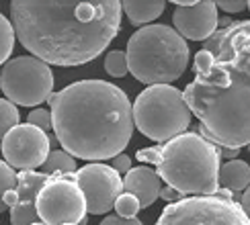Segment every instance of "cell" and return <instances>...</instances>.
<instances>
[{"label": "cell", "mask_w": 250, "mask_h": 225, "mask_svg": "<svg viewBox=\"0 0 250 225\" xmlns=\"http://www.w3.org/2000/svg\"><path fill=\"white\" fill-rule=\"evenodd\" d=\"M121 0H10L15 35L49 66L97 59L121 29Z\"/></svg>", "instance_id": "obj_1"}, {"label": "cell", "mask_w": 250, "mask_h": 225, "mask_svg": "<svg viewBox=\"0 0 250 225\" xmlns=\"http://www.w3.org/2000/svg\"><path fill=\"white\" fill-rule=\"evenodd\" d=\"M203 49L213 54V64L195 74L183 96L203 137L240 150L250 143V20L215 29Z\"/></svg>", "instance_id": "obj_2"}, {"label": "cell", "mask_w": 250, "mask_h": 225, "mask_svg": "<svg viewBox=\"0 0 250 225\" xmlns=\"http://www.w3.org/2000/svg\"><path fill=\"white\" fill-rule=\"evenodd\" d=\"M51 131L74 158L101 162L121 153L133 135L127 94L105 80H80L49 98Z\"/></svg>", "instance_id": "obj_3"}, {"label": "cell", "mask_w": 250, "mask_h": 225, "mask_svg": "<svg viewBox=\"0 0 250 225\" xmlns=\"http://www.w3.org/2000/svg\"><path fill=\"white\" fill-rule=\"evenodd\" d=\"M138 160L154 164L158 176L185 197L213 194L220 188V146L201 133L185 131L156 148L140 150Z\"/></svg>", "instance_id": "obj_4"}, {"label": "cell", "mask_w": 250, "mask_h": 225, "mask_svg": "<svg viewBox=\"0 0 250 225\" xmlns=\"http://www.w3.org/2000/svg\"><path fill=\"white\" fill-rule=\"evenodd\" d=\"M127 70L144 84H168L189 66V45L168 25H144L127 41Z\"/></svg>", "instance_id": "obj_5"}, {"label": "cell", "mask_w": 250, "mask_h": 225, "mask_svg": "<svg viewBox=\"0 0 250 225\" xmlns=\"http://www.w3.org/2000/svg\"><path fill=\"white\" fill-rule=\"evenodd\" d=\"M133 125L144 137L164 143L191 125V109L183 92L170 84H150L131 105Z\"/></svg>", "instance_id": "obj_6"}, {"label": "cell", "mask_w": 250, "mask_h": 225, "mask_svg": "<svg viewBox=\"0 0 250 225\" xmlns=\"http://www.w3.org/2000/svg\"><path fill=\"white\" fill-rule=\"evenodd\" d=\"M0 90L21 107H37L54 92V72L35 56H19L4 61L0 70Z\"/></svg>", "instance_id": "obj_7"}, {"label": "cell", "mask_w": 250, "mask_h": 225, "mask_svg": "<svg viewBox=\"0 0 250 225\" xmlns=\"http://www.w3.org/2000/svg\"><path fill=\"white\" fill-rule=\"evenodd\" d=\"M154 225H250V219L234 199L199 194L168 203Z\"/></svg>", "instance_id": "obj_8"}, {"label": "cell", "mask_w": 250, "mask_h": 225, "mask_svg": "<svg viewBox=\"0 0 250 225\" xmlns=\"http://www.w3.org/2000/svg\"><path fill=\"white\" fill-rule=\"evenodd\" d=\"M39 221L47 225L82 223L86 219V199L74 174H54L37 194Z\"/></svg>", "instance_id": "obj_9"}, {"label": "cell", "mask_w": 250, "mask_h": 225, "mask_svg": "<svg viewBox=\"0 0 250 225\" xmlns=\"http://www.w3.org/2000/svg\"><path fill=\"white\" fill-rule=\"evenodd\" d=\"M2 156L15 170H35L51 151L49 135L31 123H19L2 137Z\"/></svg>", "instance_id": "obj_10"}, {"label": "cell", "mask_w": 250, "mask_h": 225, "mask_svg": "<svg viewBox=\"0 0 250 225\" xmlns=\"http://www.w3.org/2000/svg\"><path fill=\"white\" fill-rule=\"evenodd\" d=\"M80 190L86 199V213L105 215L113 209L117 197L123 192L121 174L109 164L92 162L74 172Z\"/></svg>", "instance_id": "obj_11"}, {"label": "cell", "mask_w": 250, "mask_h": 225, "mask_svg": "<svg viewBox=\"0 0 250 225\" xmlns=\"http://www.w3.org/2000/svg\"><path fill=\"white\" fill-rule=\"evenodd\" d=\"M174 29L191 41H205L220 25L215 0H199L193 6H176L172 13Z\"/></svg>", "instance_id": "obj_12"}, {"label": "cell", "mask_w": 250, "mask_h": 225, "mask_svg": "<svg viewBox=\"0 0 250 225\" xmlns=\"http://www.w3.org/2000/svg\"><path fill=\"white\" fill-rule=\"evenodd\" d=\"M49 174L35 170H19L17 174V199L10 207V225H31L39 221L37 215V194L47 182Z\"/></svg>", "instance_id": "obj_13"}, {"label": "cell", "mask_w": 250, "mask_h": 225, "mask_svg": "<svg viewBox=\"0 0 250 225\" xmlns=\"http://www.w3.org/2000/svg\"><path fill=\"white\" fill-rule=\"evenodd\" d=\"M160 188H162V178L158 176V172L148 166L129 168V172L123 176V190L138 197L142 209L152 207L160 199Z\"/></svg>", "instance_id": "obj_14"}, {"label": "cell", "mask_w": 250, "mask_h": 225, "mask_svg": "<svg viewBox=\"0 0 250 225\" xmlns=\"http://www.w3.org/2000/svg\"><path fill=\"white\" fill-rule=\"evenodd\" d=\"M121 8L135 27L150 25L166 8V0H121Z\"/></svg>", "instance_id": "obj_15"}, {"label": "cell", "mask_w": 250, "mask_h": 225, "mask_svg": "<svg viewBox=\"0 0 250 225\" xmlns=\"http://www.w3.org/2000/svg\"><path fill=\"white\" fill-rule=\"evenodd\" d=\"M248 184H250V166L244 160L234 158L220 166V187H226L232 192L240 194Z\"/></svg>", "instance_id": "obj_16"}, {"label": "cell", "mask_w": 250, "mask_h": 225, "mask_svg": "<svg viewBox=\"0 0 250 225\" xmlns=\"http://www.w3.org/2000/svg\"><path fill=\"white\" fill-rule=\"evenodd\" d=\"M45 174L54 176V174H74L76 172V158L68 153L66 150H51L47 153L45 162L41 164Z\"/></svg>", "instance_id": "obj_17"}, {"label": "cell", "mask_w": 250, "mask_h": 225, "mask_svg": "<svg viewBox=\"0 0 250 225\" xmlns=\"http://www.w3.org/2000/svg\"><path fill=\"white\" fill-rule=\"evenodd\" d=\"M15 27L13 23L0 13V66L4 64V61L10 57V54H13L15 49Z\"/></svg>", "instance_id": "obj_18"}, {"label": "cell", "mask_w": 250, "mask_h": 225, "mask_svg": "<svg viewBox=\"0 0 250 225\" xmlns=\"http://www.w3.org/2000/svg\"><path fill=\"white\" fill-rule=\"evenodd\" d=\"M19 119L21 115L15 102H10L8 98H0V139L15 125H19Z\"/></svg>", "instance_id": "obj_19"}, {"label": "cell", "mask_w": 250, "mask_h": 225, "mask_svg": "<svg viewBox=\"0 0 250 225\" xmlns=\"http://www.w3.org/2000/svg\"><path fill=\"white\" fill-rule=\"evenodd\" d=\"M105 70L113 78H123L127 74L129 70H127V56H125V51H119V49L109 51L105 57Z\"/></svg>", "instance_id": "obj_20"}, {"label": "cell", "mask_w": 250, "mask_h": 225, "mask_svg": "<svg viewBox=\"0 0 250 225\" xmlns=\"http://www.w3.org/2000/svg\"><path fill=\"white\" fill-rule=\"evenodd\" d=\"M10 188H17V172L13 166H8L4 160H0V213L6 211L4 192Z\"/></svg>", "instance_id": "obj_21"}, {"label": "cell", "mask_w": 250, "mask_h": 225, "mask_svg": "<svg viewBox=\"0 0 250 225\" xmlns=\"http://www.w3.org/2000/svg\"><path fill=\"white\" fill-rule=\"evenodd\" d=\"M113 207H115V213L119 215V217H135L138 211L142 209L138 197H133L131 192H125V190L117 197V201H115Z\"/></svg>", "instance_id": "obj_22"}, {"label": "cell", "mask_w": 250, "mask_h": 225, "mask_svg": "<svg viewBox=\"0 0 250 225\" xmlns=\"http://www.w3.org/2000/svg\"><path fill=\"white\" fill-rule=\"evenodd\" d=\"M27 123H31V125H35L47 133V131H51V112L47 109H33L27 115Z\"/></svg>", "instance_id": "obj_23"}, {"label": "cell", "mask_w": 250, "mask_h": 225, "mask_svg": "<svg viewBox=\"0 0 250 225\" xmlns=\"http://www.w3.org/2000/svg\"><path fill=\"white\" fill-rule=\"evenodd\" d=\"M211 64H213V54H211L209 49H199L195 54L193 68H195L197 74H205V72L211 68Z\"/></svg>", "instance_id": "obj_24"}, {"label": "cell", "mask_w": 250, "mask_h": 225, "mask_svg": "<svg viewBox=\"0 0 250 225\" xmlns=\"http://www.w3.org/2000/svg\"><path fill=\"white\" fill-rule=\"evenodd\" d=\"M215 6L222 8L224 13L236 15V13H242L244 8H248V0H215Z\"/></svg>", "instance_id": "obj_25"}, {"label": "cell", "mask_w": 250, "mask_h": 225, "mask_svg": "<svg viewBox=\"0 0 250 225\" xmlns=\"http://www.w3.org/2000/svg\"><path fill=\"white\" fill-rule=\"evenodd\" d=\"M99 225H144L138 217H119V215H107Z\"/></svg>", "instance_id": "obj_26"}, {"label": "cell", "mask_w": 250, "mask_h": 225, "mask_svg": "<svg viewBox=\"0 0 250 225\" xmlns=\"http://www.w3.org/2000/svg\"><path fill=\"white\" fill-rule=\"evenodd\" d=\"M111 166L115 168L119 174H127L129 168H131V158L127 156V153H117V156H113L111 158Z\"/></svg>", "instance_id": "obj_27"}, {"label": "cell", "mask_w": 250, "mask_h": 225, "mask_svg": "<svg viewBox=\"0 0 250 225\" xmlns=\"http://www.w3.org/2000/svg\"><path fill=\"white\" fill-rule=\"evenodd\" d=\"M160 197H162V201H166V203H174V201L183 199L185 194L179 192L176 188H172V187H166V188H160Z\"/></svg>", "instance_id": "obj_28"}, {"label": "cell", "mask_w": 250, "mask_h": 225, "mask_svg": "<svg viewBox=\"0 0 250 225\" xmlns=\"http://www.w3.org/2000/svg\"><path fill=\"white\" fill-rule=\"evenodd\" d=\"M240 207L244 209V213L248 215V219H250V184L240 192Z\"/></svg>", "instance_id": "obj_29"}, {"label": "cell", "mask_w": 250, "mask_h": 225, "mask_svg": "<svg viewBox=\"0 0 250 225\" xmlns=\"http://www.w3.org/2000/svg\"><path fill=\"white\" fill-rule=\"evenodd\" d=\"M236 156H238V150H236V148H220V158L234 160Z\"/></svg>", "instance_id": "obj_30"}, {"label": "cell", "mask_w": 250, "mask_h": 225, "mask_svg": "<svg viewBox=\"0 0 250 225\" xmlns=\"http://www.w3.org/2000/svg\"><path fill=\"white\" fill-rule=\"evenodd\" d=\"M166 2H172L176 6H193V4L199 2V0H166Z\"/></svg>", "instance_id": "obj_31"}, {"label": "cell", "mask_w": 250, "mask_h": 225, "mask_svg": "<svg viewBox=\"0 0 250 225\" xmlns=\"http://www.w3.org/2000/svg\"><path fill=\"white\" fill-rule=\"evenodd\" d=\"M31 225H47V223H43V221H35V223H31Z\"/></svg>", "instance_id": "obj_32"}, {"label": "cell", "mask_w": 250, "mask_h": 225, "mask_svg": "<svg viewBox=\"0 0 250 225\" xmlns=\"http://www.w3.org/2000/svg\"><path fill=\"white\" fill-rule=\"evenodd\" d=\"M64 225H80V223H64Z\"/></svg>", "instance_id": "obj_33"}, {"label": "cell", "mask_w": 250, "mask_h": 225, "mask_svg": "<svg viewBox=\"0 0 250 225\" xmlns=\"http://www.w3.org/2000/svg\"><path fill=\"white\" fill-rule=\"evenodd\" d=\"M248 151H250V143H248Z\"/></svg>", "instance_id": "obj_34"}, {"label": "cell", "mask_w": 250, "mask_h": 225, "mask_svg": "<svg viewBox=\"0 0 250 225\" xmlns=\"http://www.w3.org/2000/svg\"><path fill=\"white\" fill-rule=\"evenodd\" d=\"M248 8H250V0H248Z\"/></svg>", "instance_id": "obj_35"}]
</instances>
